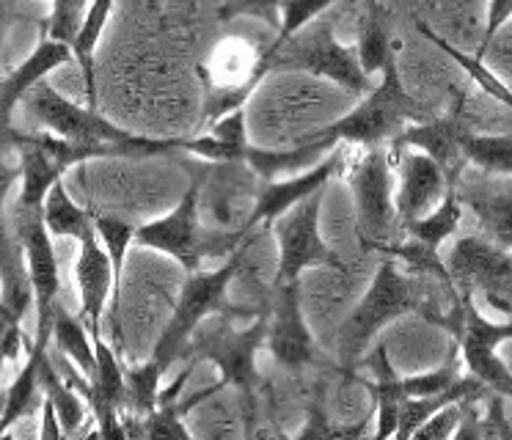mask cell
Listing matches in <instances>:
<instances>
[{
    "label": "cell",
    "instance_id": "7bdbcfd3",
    "mask_svg": "<svg viewBox=\"0 0 512 440\" xmlns=\"http://www.w3.org/2000/svg\"><path fill=\"white\" fill-rule=\"evenodd\" d=\"M9 14H12V6L6 0H0V39H3V33L9 28Z\"/></svg>",
    "mask_w": 512,
    "mask_h": 440
},
{
    "label": "cell",
    "instance_id": "9c48e42d",
    "mask_svg": "<svg viewBox=\"0 0 512 440\" xmlns=\"http://www.w3.org/2000/svg\"><path fill=\"white\" fill-rule=\"evenodd\" d=\"M444 328L457 341V352L460 361L466 363L468 374L477 377L493 394L512 399V369L496 355L499 344L512 339V319L493 322L482 317L471 303V295H463L457 297L452 311L446 314Z\"/></svg>",
    "mask_w": 512,
    "mask_h": 440
},
{
    "label": "cell",
    "instance_id": "6da1fadb",
    "mask_svg": "<svg viewBox=\"0 0 512 440\" xmlns=\"http://www.w3.org/2000/svg\"><path fill=\"white\" fill-rule=\"evenodd\" d=\"M25 108L45 135H36V143L56 160L64 171L89 160L124 157V160H149L182 154L185 138H146L122 130L91 108H80L50 83H36L25 94Z\"/></svg>",
    "mask_w": 512,
    "mask_h": 440
},
{
    "label": "cell",
    "instance_id": "52a82bcc",
    "mask_svg": "<svg viewBox=\"0 0 512 440\" xmlns=\"http://www.w3.org/2000/svg\"><path fill=\"white\" fill-rule=\"evenodd\" d=\"M234 314L223 311L215 314L212 328L199 330L190 336L185 347V361H210L218 369V380L223 385L237 388L243 399L251 405L256 391V352L265 347V333H268V308H259V314L248 328L237 330L232 325Z\"/></svg>",
    "mask_w": 512,
    "mask_h": 440
},
{
    "label": "cell",
    "instance_id": "8992f818",
    "mask_svg": "<svg viewBox=\"0 0 512 440\" xmlns=\"http://www.w3.org/2000/svg\"><path fill=\"white\" fill-rule=\"evenodd\" d=\"M259 72L268 77L270 72H306V75L325 77L347 94L364 97L369 88V77L358 64L356 47H345L336 39L334 17H317L312 25H306L298 36L273 55L259 58Z\"/></svg>",
    "mask_w": 512,
    "mask_h": 440
},
{
    "label": "cell",
    "instance_id": "1f68e13d",
    "mask_svg": "<svg viewBox=\"0 0 512 440\" xmlns=\"http://www.w3.org/2000/svg\"><path fill=\"white\" fill-rule=\"evenodd\" d=\"M163 366L149 358L138 366H124V385H127V399L124 410L133 413L138 421H144L155 413L160 402V383H163Z\"/></svg>",
    "mask_w": 512,
    "mask_h": 440
},
{
    "label": "cell",
    "instance_id": "f1b7e54d",
    "mask_svg": "<svg viewBox=\"0 0 512 440\" xmlns=\"http://www.w3.org/2000/svg\"><path fill=\"white\" fill-rule=\"evenodd\" d=\"M50 339L56 341L61 352L67 355V361L78 369L80 374L91 377L97 352H94V339L89 328L83 325V319H75L67 308L61 306V300L53 308V322H50Z\"/></svg>",
    "mask_w": 512,
    "mask_h": 440
},
{
    "label": "cell",
    "instance_id": "8d00e7d4",
    "mask_svg": "<svg viewBox=\"0 0 512 440\" xmlns=\"http://www.w3.org/2000/svg\"><path fill=\"white\" fill-rule=\"evenodd\" d=\"M457 438H468V435H488V438H512V427L504 418V396L488 394V410L485 418H479L474 427H460L455 432Z\"/></svg>",
    "mask_w": 512,
    "mask_h": 440
},
{
    "label": "cell",
    "instance_id": "4316f807",
    "mask_svg": "<svg viewBox=\"0 0 512 440\" xmlns=\"http://www.w3.org/2000/svg\"><path fill=\"white\" fill-rule=\"evenodd\" d=\"M45 355L47 352L36 350L34 341H31V347H28V361L23 363V369L14 377L12 385L6 388V405H3V413H0V438H3L20 418L31 416L36 407H39V388H42L39 369H42V358H45Z\"/></svg>",
    "mask_w": 512,
    "mask_h": 440
},
{
    "label": "cell",
    "instance_id": "3957f363",
    "mask_svg": "<svg viewBox=\"0 0 512 440\" xmlns=\"http://www.w3.org/2000/svg\"><path fill=\"white\" fill-rule=\"evenodd\" d=\"M201 179L204 174L190 182L174 212H168L166 218L135 226L133 245L166 253L185 273H196L207 259H229L234 251L251 245V237H245L240 229L201 226Z\"/></svg>",
    "mask_w": 512,
    "mask_h": 440
},
{
    "label": "cell",
    "instance_id": "f6af8a7d",
    "mask_svg": "<svg viewBox=\"0 0 512 440\" xmlns=\"http://www.w3.org/2000/svg\"><path fill=\"white\" fill-rule=\"evenodd\" d=\"M0 308H3V303H0Z\"/></svg>",
    "mask_w": 512,
    "mask_h": 440
},
{
    "label": "cell",
    "instance_id": "44dd1931",
    "mask_svg": "<svg viewBox=\"0 0 512 440\" xmlns=\"http://www.w3.org/2000/svg\"><path fill=\"white\" fill-rule=\"evenodd\" d=\"M14 146L20 149V179H23L17 209L20 212H42L47 193L61 179L64 168L36 143V135L17 132Z\"/></svg>",
    "mask_w": 512,
    "mask_h": 440
},
{
    "label": "cell",
    "instance_id": "5bb4252c",
    "mask_svg": "<svg viewBox=\"0 0 512 440\" xmlns=\"http://www.w3.org/2000/svg\"><path fill=\"white\" fill-rule=\"evenodd\" d=\"M268 333H265V350L281 369L298 372L317 358L312 330L306 325L301 311V289L298 284H281L276 281L273 297L268 306Z\"/></svg>",
    "mask_w": 512,
    "mask_h": 440
},
{
    "label": "cell",
    "instance_id": "4dcf8cb0",
    "mask_svg": "<svg viewBox=\"0 0 512 440\" xmlns=\"http://www.w3.org/2000/svg\"><path fill=\"white\" fill-rule=\"evenodd\" d=\"M39 380H42L45 396L53 402V407H56L58 424L64 429V435H75L80 429V421L86 418V407H89V402L80 396V391L75 385L69 383V380H64V377L56 372V366L47 361V355L42 358Z\"/></svg>",
    "mask_w": 512,
    "mask_h": 440
},
{
    "label": "cell",
    "instance_id": "d590c367",
    "mask_svg": "<svg viewBox=\"0 0 512 440\" xmlns=\"http://www.w3.org/2000/svg\"><path fill=\"white\" fill-rule=\"evenodd\" d=\"M218 17L223 22H232L237 17H254L270 28L279 31L281 25V0H223Z\"/></svg>",
    "mask_w": 512,
    "mask_h": 440
},
{
    "label": "cell",
    "instance_id": "d4e9b609",
    "mask_svg": "<svg viewBox=\"0 0 512 440\" xmlns=\"http://www.w3.org/2000/svg\"><path fill=\"white\" fill-rule=\"evenodd\" d=\"M369 366L375 372V380H361L367 391L375 396V435L378 438H394L397 435V421H400V407H402V391H400V377L391 369L389 352L380 344L375 355L369 358Z\"/></svg>",
    "mask_w": 512,
    "mask_h": 440
},
{
    "label": "cell",
    "instance_id": "e575fe53",
    "mask_svg": "<svg viewBox=\"0 0 512 440\" xmlns=\"http://www.w3.org/2000/svg\"><path fill=\"white\" fill-rule=\"evenodd\" d=\"M86 9H89V0H53V9H50V17L45 20L42 33L56 39V42L72 44Z\"/></svg>",
    "mask_w": 512,
    "mask_h": 440
},
{
    "label": "cell",
    "instance_id": "30bf717a",
    "mask_svg": "<svg viewBox=\"0 0 512 440\" xmlns=\"http://www.w3.org/2000/svg\"><path fill=\"white\" fill-rule=\"evenodd\" d=\"M259 58L262 50L240 36H226L212 47L199 66V75L204 80V124L245 108L256 86L265 80L259 72Z\"/></svg>",
    "mask_w": 512,
    "mask_h": 440
},
{
    "label": "cell",
    "instance_id": "277c9868",
    "mask_svg": "<svg viewBox=\"0 0 512 440\" xmlns=\"http://www.w3.org/2000/svg\"><path fill=\"white\" fill-rule=\"evenodd\" d=\"M248 248L234 251L229 259H223L218 267H201L196 273H188L185 284L179 289L177 306L174 314L168 319V325L160 333L152 358H155L163 369H168L171 363L177 361L179 355L188 347L190 336L196 333L201 322H207L215 314L229 311L234 317H256V308H232L229 306V286L243 270V259Z\"/></svg>",
    "mask_w": 512,
    "mask_h": 440
},
{
    "label": "cell",
    "instance_id": "ffe728a7",
    "mask_svg": "<svg viewBox=\"0 0 512 440\" xmlns=\"http://www.w3.org/2000/svg\"><path fill=\"white\" fill-rule=\"evenodd\" d=\"M94 231L100 237L102 248L111 259V273H113V286H111V336H113V350L122 355L124 352V339H122V286H124V262H127V253L133 248L135 240V223L122 218H113V215H94Z\"/></svg>",
    "mask_w": 512,
    "mask_h": 440
},
{
    "label": "cell",
    "instance_id": "7c38bea8",
    "mask_svg": "<svg viewBox=\"0 0 512 440\" xmlns=\"http://www.w3.org/2000/svg\"><path fill=\"white\" fill-rule=\"evenodd\" d=\"M17 220V242L23 248L25 267L34 286V308H36V350L47 352L50 344V322L53 308L61 297V273H58V256L53 237L45 226L42 212H14Z\"/></svg>",
    "mask_w": 512,
    "mask_h": 440
},
{
    "label": "cell",
    "instance_id": "f35d334b",
    "mask_svg": "<svg viewBox=\"0 0 512 440\" xmlns=\"http://www.w3.org/2000/svg\"><path fill=\"white\" fill-rule=\"evenodd\" d=\"M31 341L34 339L23 330V319H17L6 308H0V372L23 347L28 350Z\"/></svg>",
    "mask_w": 512,
    "mask_h": 440
},
{
    "label": "cell",
    "instance_id": "2e32d148",
    "mask_svg": "<svg viewBox=\"0 0 512 440\" xmlns=\"http://www.w3.org/2000/svg\"><path fill=\"white\" fill-rule=\"evenodd\" d=\"M471 135L466 119H463V97L449 108L444 116H430V119L411 121L405 124L402 132L389 143L391 152H402V149H416L433 157L435 163L446 168V174L460 171L463 165V143Z\"/></svg>",
    "mask_w": 512,
    "mask_h": 440
},
{
    "label": "cell",
    "instance_id": "ee69618b",
    "mask_svg": "<svg viewBox=\"0 0 512 440\" xmlns=\"http://www.w3.org/2000/svg\"><path fill=\"white\" fill-rule=\"evenodd\" d=\"M3 405H6V394H0V413H3Z\"/></svg>",
    "mask_w": 512,
    "mask_h": 440
},
{
    "label": "cell",
    "instance_id": "5b68a950",
    "mask_svg": "<svg viewBox=\"0 0 512 440\" xmlns=\"http://www.w3.org/2000/svg\"><path fill=\"white\" fill-rule=\"evenodd\" d=\"M430 119L422 102L411 97L402 86L397 55H391L389 64L380 72V83L372 86L361 97L356 108L345 113L342 119L331 121L328 127L317 132L331 143H350V146H386L402 132L411 121Z\"/></svg>",
    "mask_w": 512,
    "mask_h": 440
},
{
    "label": "cell",
    "instance_id": "b9f144b4",
    "mask_svg": "<svg viewBox=\"0 0 512 440\" xmlns=\"http://www.w3.org/2000/svg\"><path fill=\"white\" fill-rule=\"evenodd\" d=\"M39 435L45 440H58L64 435V429L58 424L56 407H53V402L47 396H42V429H39Z\"/></svg>",
    "mask_w": 512,
    "mask_h": 440
},
{
    "label": "cell",
    "instance_id": "ac0fdd59",
    "mask_svg": "<svg viewBox=\"0 0 512 440\" xmlns=\"http://www.w3.org/2000/svg\"><path fill=\"white\" fill-rule=\"evenodd\" d=\"M400 187L394 193V207L400 226L419 220L444 198L449 187V174L430 154L405 149L400 157Z\"/></svg>",
    "mask_w": 512,
    "mask_h": 440
},
{
    "label": "cell",
    "instance_id": "83f0119b",
    "mask_svg": "<svg viewBox=\"0 0 512 440\" xmlns=\"http://www.w3.org/2000/svg\"><path fill=\"white\" fill-rule=\"evenodd\" d=\"M42 218H45V226L53 240L80 242L89 231H94V212L75 204L69 198L67 187H64L61 179L47 193L45 207H42Z\"/></svg>",
    "mask_w": 512,
    "mask_h": 440
},
{
    "label": "cell",
    "instance_id": "ba28073f",
    "mask_svg": "<svg viewBox=\"0 0 512 440\" xmlns=\"http://www.w3.org/2000/svg\"><path fill=\"white\" fill-rule=\"evenodd\" d=\"M347 185L356 204V237L361 248L383 251L400 226L391 193L389 146H364L347 165Z\"/></svg>",
    "mask_w": 512,
    "mask_h": 440
},
{
    "label": "cell",
    "instance_id": "f546056e",
    "mask_svg": "<svg viewBox=\"0 0 512 440\" xmlns=\"http://www.w3.org/2000/svg\"><path fill=\"white\" fill-rule=\"evenodd\" d=\"M416 28H419V33H422L427 42H433L438 50H444L452 61H455L463 72H466L474 83H477V88H482L488 97H493L499 105H504L507 110H512V86H507L504 80H501L496 72H490L488 66H485V58H477V55H468L463 53V50H457L455 44L446 42L444 36H438V33L427 25V22H416Z\"/></svg>",
    "mask_w": 512,
    "mask_h": 440
},
{
    "label": "cell",
    "instance_id": "9a60e30c",
    "mask_svg": "<svg viewBox=\"0 0 512 440\" xmlns=\"http://www.w3.org/2000/svg\"><path fill=\"white\" fill-rule=\"evenodd\" d=\"M452 284L463 289H482L490 303L512 295V256L499 242L482 237H463L449 253Z\"/></svg>",
    "mask_w": 512,
    "mask_h": 440
},
{
    "label": "cell",
    "instance_id": "7402d4cb",
    "mask_svg": "<svg viewBox=\"0 0 512 440\" xmlns=\"http://www.w3.org/2000/svg\"><path fill=\"white\" fill-rule=\"evenodd\" d=\"M463 204L474 209V215L488 231L493 242L512 251V182H485L477 187H457Z\"/></svg>",
    "mask_w": 512,
    "mask_h": 440
},
{
    "label": "cell",
    "instance_id": "836d02e7",
    "mask_svg": "<svg viewBox=\"0 0 512 440\" xmlns=\"http://www.w3.org/2000/svg\"><path fill=\"white\" fill-rule=\"evenodd\" d=\"M336 3H342V0H281L279 31L268 47H262V55H273L276 50H281L292 36H298L306 25H312L317 17H323L325 11L334 9Z\"/></svg>",
    "mask_w": 512,
    "mask_h": 440
},
{
    "label": "cell",
    "instance_id": "d6986e66",
    "mask_svg": "<svg viewBox=\"0 0 512 440\" xmlns=\"http://www.w3.org/2000/svg\"><path fill=\"white\" fill-rule=\"evenodd\" d=\"M80 251L75 259V286L80 297V319L89 328L91 339L102 341V311L111 300V259L102 248L97 231H89L78 242Z\"/></svg>",
    "mask_w": 512,
    "mask_h": 440
},
{
    "label": "cell",
    "instance_id": "60d3db41",
    "mask_svg": "<svg viewBox=\"0 0 512 440\" xmlns=\"http://www.w3.org/2000/svg\"><path fill=\"white\" fill-rule=\"evenodd\" d=\"M20 179V163L12 165L6 163V157L0 154V226H6V215H3V209H6V198L12 193L14 182Z\"/></svg>",
    "mask_w": 512,
    "mask_h": 440
},
{
    "label": "cell",
    "instance_id": "4fadbf2b",
    "mask_svg": "<svg viewBox=\"0 0 512 440\" xmlns=\"http://www.w3.org/2000/svg\"><path fill=\"white\" fill-rule=\"evenodd\" d=\"M342 163H345V154L331 149L328 157H323L320 163L306 168V171H298V174L287 176V179L259 182L254 196V207H251V212L240 223V231H243L245 237H254L259 231L276 226V220L284 218L292 207H298L301 201H306L314 193H320L334 179L336 171L342 168Z\"/></svg>",
    "mask_w": 512,
    "mask_h": 440
},
{
    "label": "cell",
    "instance_id": "74e56055",
    "mask_svg": "<svg viewBox=\"0 0 512 440\" xmlns=\"http://www.w3.org/2000/svg\"><path fill=\"white\" fill-rule=\"evenodd\" d=\"M460 421H463V405H460V402H449V405H444L441 410H435L433 416L427 418L422 427L413 432V438H419V440L455 438Z\"/></svg>",
    "mask_w": 512,
    "mask_h": 440
},
{
    "label": "cell",
    "instance_id": "e0dca14e",
    "mask_svg": "<svg viewBox=\"0 0 512 440\" xmlns=\"http://www.w3.org/2000/svg\"><path fill=\"white\" fill-rule=\"evenodd\" d=\"M69 61H75L72 47L42 33L34 53L28 55L20 66H14L12 72L0 80V146L3 143H14V138H17L12 119L14 108L23 102L25 94L36 83H42L50 72H56L58 66H67Z\"/></svg>",
    "mask_w": 512,
    "mask_h": 440
},
{
    "label": "cell",
    "instance_id": "7a4b0ae2",
    "mask_svg": "<svg viewBox=\"0 0 512 440\" xmlns=\"http://www.w3.org/2000/svg\"><path fill=\"white\" fill-rule=\"evenodd\" d=\"M405 314H422L427 322H435L444 328L446 314H438L430 308V297L424 286L411 275L400 270V262L394 256H386L375 270L372 284L367 286L364 297L358 300L353 311L347 314L345 322L336 333V358L339 369L345 374L356 372V366L369 350L372 339L394 319Z\"/></svg>",
    "mask_w": 512,
    "mask_h": 440
},
{
    "label": "cell",
    "instance_id": "d6a6232c",
    "mask_svg": "<svg viewBox=\"0 0 512 440\" xmlns=\"http://www.w3.org/2000/svg\"><path fill=\"white\" fill-rule=\"evenodd\" d=\"M466 163L477 165L485 174L512 176V135H477L471 132L463 143Z\"/></svg>",
    "mask_w": 512,
    "mask_h": 440
},
{
    "label": "cell",
    "instance_id": "603a6c76",
    "mask_svg": "<svg viewBox=\"0 0 512 440\" xmlns=\"http://www.w3.org/2000/svg\"><path fill=\"white\" fill-rule=\"evenodd\" d=\"M356 55L358 64L364 69V75H380L383 66L389 64L394 55L389 31V14L383 11L378 0H364V9L358 14V33H356Z\"/></svg>",
    "mask_w": 512,
    "mask_h": 440
},
{
    "label": "cell",
    "instance_id": "cb8c5ba5",
    "mask_svg": "<svg viewBox=\"0 0 512 440\" xmlns=\"http://www.w3.org/2000/svg\"><path fill=\"white\" fill-rule=\"evenodd\" d=\"M460 220H463V198L457 193L455 179H449L444 198L427 215L405 223L400 229L408 240L419 242V245L430 248V251H441V245L460 229Z\"/></svg>",
    "mask_w": 512,
    "mask_h": 440
},
{
    "label": "cell",
    "instance_id": "8fae6325",
    "mask_svg": "<svg viewBox=\"0 0 512 440\" xmlns=\"http://www.w3.org/2000/svg\"><path fill=\"white\" fill-rule=\"evenodd\" d=\"M320 193L309 196L298 207H292L284 218L276 220V240H279L276 281L281 284H298L309 267L345 270L339 253L323 240V231H320V209H323Z\"/></svg>",
    "mask_w": 512,
    "mask_h": 440
},
{
    "label": "cell",
    "instance_id": "484cf974",
    "mask_svg": "<svg viewBox=\"0 0 512 440\" xmlns=\"http://www.w3.org/2000/svg\"><path fill=\"white\" fill-rule=\"evenodd\" d=\"M116 0H89V9L83 14L78 33L72 39V55L80 66V77H83V88H86V97H89V108L97 110V75H94V53H97V44L105 31V25L111 20V11Z\"/></svg>",
    "mask_w": 512,
    "mask_h": 440
},
{
    "label": "cell",
    "instance_id": "ab89813d",
    "mask_svg": "<svg viewBox=\"0 0 512 440\" xmlns=\"http://www.w3.org/2000/svg\"><path fill=\"white\" fill-rule=\"evenodd\" d=\"M512 20V0H490L488 14H485V33H482V44H479L477 58H485L490 44L496 42V36L504 31V25Z\"/></svg>",
    "mask_w": 512,
    "mask_h": 440
}]
</instances>
